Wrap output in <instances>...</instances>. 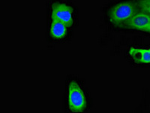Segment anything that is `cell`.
Wrapping results in <instances>:
<instances>
[{
	"label": "cell",
	"mask_w": 150,
	"mask_h": 113,
	"mask_svg": "<svg viewBox=\"0 0 150 113\" xmlns=\"http://www.w3.org/2000/svg\"><path fill=\"white\" fill-rule=\"evenodd\" d=\"M130 54L135 61L144 64H150V49L133 48L131 50Z\"/></svg>",
	"instance_id": "6"
},
{
	"label": "cell",
	"mask_w": 150,
	"mask_h": 113,
	"mask_svg": "<svg viewBox=\"0 0 150 113\" xmlns=\"http://www.w3.org/2000/svg\"><path fill=\"white\" fill-rule=\"evenodd\" d=\"M127 25L133 29L148 31L150 26V15L144 12L134 14L127 21Z\"/></svg>",
	"instance_id": "4"
},
{
	"label": "cell",
	"mask_w": 150,
	"mask_h": 113,
	"mask_svg": "<svg viewBox=\"0 0 150 113\" xmlns=\"http://www.w3.org/2000/svg\"><path fill=\"white\" fill-rule=\"evenodd\" d=\"M68 106L71 111L81 112L86 107V98L80 85L76 82H71L68 86Z\"/></svg>",
	"instance_id": "1"
},
{
	"label": "cell",
	"mask_w": 150,
	"mask_h": 113,
	"mask_svg": "<svg viewBox=\"0 0 150 113\" xmlns=\"http://www.w3.org/2000/svg\"><path fill=\"white\" fill-rule=\"evenodd\" d=\"M67 29H68V26L66 24L59 21L53 19L50 24V33L53 39H59L65 37V35L67 34Z\"/></svg>",
	"instance_id": "5"
},
{
	"label": "cell",
	"mask_w": 150,
	"mask_h": 113,
	"mask_svg": "<svg viewBox=\"0 0 150 113\" xmlns=\"http://www.w3.org/2000/svg\"><path fill=\"white\" fill-rule=\"evenodd\" d=\"M52 18L57 20L71 26L74 22L73 10L68 5L60 2H56L52 6Z\"/></svg>",
	"instance_id": "3"
},
{
	"label": "cell",
	"mask_w": 150,
	"mask_h": 113,
	"mask_svg": "<svg viewBox=\"0 0 150 113\" xmlns=\"http://www.w3.org/2000/svg\"><path fill=\"white\" fill-rule=\"evenodd\" d=\"M148 32H150V26H149V29H148Z\"/></svg>",
	"instance_id": "8"
},
{
	"label": "cell",
	"mask_w": 150,
	"mask_h": 113,
	"mask_svg": "<svg viewBox=\"0 0 150 113\" xmlns=\"http://www.w3.org/2000/svg\"><path fill=\"white\" fill-rule=\"evenodd\" d=\"M135 14L133 5L129 2L117 4L110 10L109 18L111 22L120 24L129 20Z\"/></svg>",
	"instance_id": "2"
},
{
	"label": "cell",
	"mask_w": 150,
	"mask_h": 113,
	"mask_svg": "<svg viewBox=\"0 0 150 113\" xmlns=\"http://www.w3.org/2000/svg\"><path fill=\"white\" fill-rule=\"evenodd\" d=\"M138 5L140 9L150 15V0H139Z\"/></svg>",
	"instance_id": "7"
}]
</instances>
